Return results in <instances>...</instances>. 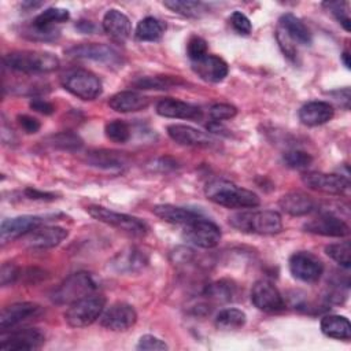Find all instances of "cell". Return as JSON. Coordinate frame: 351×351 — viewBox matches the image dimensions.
Returning a JSON list of instances; mask_svg holds the SVG:
<instances>
[{
	"label": "cell",
	"mask_w": 351,
	"mask_h": 351,
	"mask_svg": "<svg viewBox=\"0 0 351 351\" xmlns=\"http://www.w3.org/2000/svg\"><path fill=\"white\" fill-rule=\"evenodd\" d=\"M3 63L10 70L23 74H47L58 70L60 62L44 51H14L3 58Z\"/></svg>",
	"instance_id": "7a4b0ae2"
},
{
	"label": "cell",
	"mask_w": 351,
	"mask_h": 351,
	"mask_svg": "<svg viewBox=\"0 0 351 351\" xmlns=\"http://www.w3.org/2000/svg\"><path fill=\"white\" fill-rule=\"evenodd\" d=\"M44 218L38 215H19L14 218H7L0 226V240L1 244H7L21 236H26L38 226L44 223Z\"/></svg>",
	"instance_id": "9a60e30c"
},
{
	"label": "cell",
	"mask_w": 351,
	"mask_h": 351,
	"mask_svg": "<svg viewBox=\"0 0 351 351\" xmlns=\"http://www.w3.org/2000/svg\"><path fill=\"white\" fill-rule=\"evenodd\" d=\"M288 265L291 274L302 282H315L324 273L322 262L308 251L293 252Z\"/></svg>",
	"instance_id": "9c48e42d"
},
{
	"label": "cell",
	"mask_w": 351,
	"mask_h": 351,
	"mask_svg": "<svg viewBox=\"0 0 351 351\" xmlns=\"http://www.w3.org/2000/svg\"><path fill=\"white\" fill-rule=\"evenodd\" d=\"M152 213L160 219H163L165 222L176 223V225H186L203 217V214L197 210L174 206V204H158L152 208Z\"/></svg>",
	"instance_id": "d4e9b609"
},
{
	"label": "cell",
	"mask_w": 351,
	"mask_h": 351,
	"mask_svg": "<svg viewBox=\"0 0 351 351\" xmlns=\"http://www.w3.org/2000/svg\"><path fill=\"white\" fill-rule=\"evenodd\" d=\"M321 332L332 339L337 340H350L351 337V325L344 315L330 314L325 315L321 319Z\"/></svg>",
	"instance_id": "f1b7e54d"
},
{
	"label": "cell",
	"mask_w": 351,
	"mask_h": 351,
	"mask_svg": "<svg viewBox=\"0 0 351 351\" xmlns=\"http://www.w3.org/2000/svg\"><path fill=\"white\" fill-rule=\"evenodd\" d=\"M341 60H343V63H344V66H346L347 69L351 67V59H350V53H348L347 51H344V52L341 53Z\"/></svg>",
	"instance_id": "f5cc1de1"
},
{
	"label": "cell",
	"mask_w": 351,
	"mask_h": 351,
	"mask_svg": "<svg viewBox=\"0 0 351 351\" xmlns=\"http://www.w3.org/2000/svg\"><path fill=\"white\" fill-rule=\"evenodd\" d=\"M137 322V313L133 306L118 302L111 304L100 315V325L108 330L123 332Z\"/></svg>",
	"instance_id": "7c38bea8"
},
{
	"label": "cell",
	"mask_w": 351,
	"mask_h": 351,
	"mask_svg": "<svg viewBox=\"0 0 351 351\" xmlns=\"http://www.w3.org/2000/svg\"><path fill=\"white\" fill-rule=\"evenodd\" d=\"M149 99L134 90H122L110 97L108 106L117 112H136L147 108Z\"/></svg>",
	"instance_id": "484cf974"
},
{
	"label": "cell",
	"mask_w": 351,
	"mask_h": 351,
	"mask_svg": "<svg viewBox=\"0 0 351 351\" xmlns=\"http://www.w3.org/2000/svg\"><path fill=\"white\" fill-rule=\"evenodd\" d=\"M97 285L86 271H77L69 276L52 293V300L58 304H71L73 302L95 293Z\"/></svg>",
	"instance_id": "5b68a950"
},
{
	"label": "cell",
	"mask_w": 351,
	"mask_h": 351,
	"mask_svg": "<svg viewBox=\"0 0 351 351\" xmlns=\"http://www.w3.org/2000/svg\"><path fill=\"white\" fill-rule=\"evenodd\" d=\"M25 195L32 199V200H53L55 195L49 193V192H43L38 189H33V188H26L25 189Z\"/></svg>",
	"instance_id": "816d5d0a"
},
{
	"label": "cell",
	"mask_w": 351,
	"mask_h": 351,
	"mask_svg": "<svg viewBox=\"0 0 351 351\" xmlns=\"http://www.w3.org/2000/svg\"><path fill=\"white\" fill-rule=\"evenodd\" d=\"M247 321V315L244 311L239 308H223L215 317V326L222 330H233L241 328Z\"/></svg>",
	"instance_id": "836d02e7"
},
{
	"label": "cell",
	"mask_w": 351,
	"mask_h": 351,
	"mask_svg": "<svg viewBox=\"0 0 351 351\" xmlns=\"http://www.w3.org/2000/svg\"><path fill=\"white\" fill-rule=\"evenodd\" d=\"M69 236L67 229L60 226H38L26 234L25 245L30 250H48L60 244Z\"/></svg>",
	"instance_id": "ac0fdd59"
},
{
	"label": "cell",
	"mask_w": 351,
	"mask_h": 351,
	"mask_svg": "<svg viewBox=\"0 0 351 351\" xmlns=\"http://www.w3.org/2000/svg\"><path fill=\"white\" fill-rule=\"evenodd\" d=\"M281 210L292 217H302L315 210L317 202L302 191H292L285 193L278 202Z\"/></svg>",
	"instance_id": "7402d4cb"
},
{
	"label": "cell",
	"mask_w": 351,
	"mask_h": 351,
	"mask_svg": "<svg viewBox=\"0 0 351 351\" xmlns=\"http://www.w3.org/2000/svg\"><path fill=\"white\" fill-rule=\"evenodd\" d=\"M86 211L95 219H97L103 223H107L110 226H114V228L123 230L133 236H144L148 230V226L144 221H141L137 217L129 215V214L117 213V211L108 210L101 206H89V207H86Z\"/></svg>",
	"instance_id": "52a82bcc"
},
{
	"label": "cell",
	"mask_w": 351,
	"mask_h": 351,
	"mask_svg": "<svg viewBox=\"0 0 351 351\" xmlns=\"http://www.w3.org/2000/svg\"><path fill=\"white\" fill-rule=\"evenodd\" d=\"M106 298L99 293H90L71 304L64 313L66 322L73 328H84L93 324L104 311Z\"/></svg>",
	"instance_id": "277c9868"
},
{
	"label": "cell",
	"mask_w": 351,
	"mask_h": 351,
	"mask_svg": "<svg viewBox=\"0 0 351 351\" xmlns=\"http://www.w3.org/2000/svg\"><path fill=\"white\" fill-rule=\"evenodd\" d=\"M163 5L186 18H199L207 11V5L204 3L193 0H169L163 1Z\"/></svg>",
	"instance_id": "1f68e13d"
},
{
	"label": "cell",
	"mask_w": 351,
	"mask_h": 351,
	"mask_svg": "<svg viewBox=\"0 0 351 351\" xmlns=\"http://www.w3.org/2000/svg\"><path fill=\"white\" fill-rule=\"evenodd\" d=\"M335 115L332 104L328 101L314 100L303 104L299 110V119L307 126H318L330 121Z\"/></svg>",
	"instance_id": "603a6c76"
},
{
	"label": "cell",
	"mask_w": 351,
	"mask_h": 351,
	"mask_svg": "<svg viewBox=\"0 0 351 351\" xmlns=\"http://www.w3.org/2000/svg\"><path fill=\"white\" fill-rule=\"evenodd\" d=\"M186 53L192 62H196L207 55V43L199 36H192L186 44Z\"/></svg>",
	"instance_id": "b9f144b4"
},
{
	"label": "cell",
	"mask_w": 351,
	"mask_h": 351,
	"mask_svg": "<svg viewBox=\"0 0 351 351\" xmlns=\"http://www.w3.org/2000/svg\"><path fill=\"white\" fill-rule=\"evenodd\" d=\"M40 311H41V307L32 302L12 303L1 310L0 329H1V332H7L10 328L12 329L18 324L38 315Z\"/></svg>",
	"instance_id": "d6986e66"
},
{
	"label": "cell",
	"mask_w": 351,
	"mask_h": 351,
	"mask_svg": "<svg viewBox=\"0 0 351 351\" xmlns=\"http://www.w3.org/2000/svg\"><path fill=\"white\" fill-rule=\"evenodd\" d=\"M303 184L317 192L329 195H343L350 189V181L341 174L308 171L302 176Z\"/></svg>",
	"instance_id": "30bf717a"
},
{
	"label": "cell",
	"mask_w": 351,
	"mask_h": 351,
	"mask_svg": "<svg viewBox=\"0 0 351 351\" xmlns=\"http://www.w3.org/2000/svg\"><path fill=\"white\" fill-rule=\"evenodd\" d=\"M66 53L77 59H89V60L106 63L108 66H119L122 63L119 53L114 48L104 44H96V43L80 44L69 48Z\"/></svg>",
	"instance_id": "5bb4252c"
},
{
	"label": "cell",
	"mask_w": 351,
	"mask_h": 351,
	"mask_svg": "<svg viewBox=\"0 0 351 351\" xmlns=\"http://www.w3.org/2000/svg\"><path fill=\"white\" fill-rule=\"evenodd\" d=\"M48 144L58 149L75 151L82 147V140L73 132H62L49 137Z\"/></svg>",
	"instance_id": "74e56055"
},
{
	"label": "cell",
	"mask_w": 351,
	"mask_h": 351,
	"mask_svg": "<svg viewBox=\"0 0 351 351\" xmlns=\"http://www.w3.org/2000/svg\"><path fill=\"white\" fill-rule=\"evenodd\" d=\"M167 134L173 141L181 145H208L211 143V137L208 134L189 125H169Z\"/></svg>",
	"instance_id": "4316f807"
},
{
	"label": "cell",
	"mask_w": 351,
	"mask_h": 351,
	"mask_svg": "<svg viewBox=\"0 0 351 351\" xmlns=\"http://www.w3.org/2000/svg\"><path fill=\"white\" fill-rule=\"evenodd\" d=\"M237 114V108L228 103H217L210 107V117L219 122L223 119H230Z\"/></svg>",
	"instance_id": "7bdbcfd3"
},
{
	"label": "cell",
	"mask_w": 351,
	"mask_h": 351,
	"mask_svg": "<svg viewBox=\"0 0 351 351\" xmlns=\"http://www.w3.org/2000/svg\"><path fill=\"white\" fill-rule=\"evenodd\" d=\"M21 271H19V267L11 262H5L1 265V269H0V284L3 287H7V285H11L14 284L18 277H19Z\"/></svg>",
	"instance_id": "f6af8a7d"
},
{
	"label": "cell",
	"mask_w": 351,
	"mask_h": 351,
	"mask_svg": "<svg viewBox=\"0 0 351 351\" xmlns=\"http://www.w3.org/2000/svg\"><path fill=\"white\" fill-rule=\"evenodd\" d=\"M221 229L217 223L200 217L186 225H184L182 237L185 241L200 247V248H214L221 241Z\"/></svg>",
	"instance_id": "ba28073f"
},
{
	"label": "cell",
	"mask_w": 351,
	"mask_h": 351,
	"mask_svg": "<svg viewBox=\"0 0 351 351\" xmlns=\"http://www.w3.org/2000/svg\"><path fill=\"white\" fill-rule=\"evenodd\" d=\"M18 123L21 125V128L26 132V133H36L40 130L41 128V123L37 118L34 117H30V115H26V114H22V115H18Z\"/></svg>",
	"instance_id": "681fc988"
},
{
	"label": "cell",
	"mask_w": 351,
	"mask_h": 351,
	"mask_svg": "<svg viewBox=\"0 0 351 351\" xmlns=\"http://www.w3.org/2000/svg\"><path fill=\"white\" fill-rule=\"evenodd\" d=\"M229 223L244 233L276 234L282 230V219L277 211H240L229 217Z\"/></svg>",
	"instance_id": "3957f363"
},
{
	"label": "cell",
	"mask_w": 351,
	"mask_h": 351,
	"mask_svg": "<svg viewBox=\"0 0 351 351\" xmlns=\"http://www.w3.org/2000/svg\"><path fill=\"white\" fill-rule=\"evenodd\" d=\"M30 108L37 111V112H41L44 115H51L55 111V107H53L52 103H49L47 100H43V99H38V97L32 99Z\"/></svg>",
	"instance_id": "f907efd6"
},
{
	"label": "cell",
	"mask_w": 351,
	"mask_h": 351,
	"mask_svg": "<svg viewBox=\"0 0 351 351\" xmlns=\"http://www.w3.org/2000/svg\"><path fill=\"white\" fill-rule=\"evenodd\" d=\"M45 341V335L38 328H23L12 330L1 336L0 350L19 351V350H37Z\"/></svg>",
	"instance_id": "4fadbf2b"
},
{
	"label": "cell",
	"mask_w": 351,
	"mask_h": 351,
	"mask_svg": "<svg viewBox=\"0 0 351 351\" xmlns=\"http://www.w3.org/2000/svg\"><path fill=\"white\" fill-rule=\"evenodd\" d=\"M325 254L346 269H348L350 265H351V245H350V241L329 244V245L325 247Z\"/></svg>",
	"instance_id": "8d00e7d4"
},
{
	"label": "cell",
	"mask_w": 351,
	"mask_h": 351,
	"mask_svg": "<svg viewBox=\"0 0 351 351\" xmlns=\"http://www.w3.org/2000/svg\"><path fill=\"white\" fill-rule=\"evenodd\" d=\"M251 302L265 313H278L285 308V300L280 291L267 280H259L252 285Z\"/></svg>",
	"instance_id": "8fae6325"
},
{
	"label": "cell",
	"mask_w": 351,
	"mask_h": 351,
	"mask_svg": "<svg viewBox=\"0 0 351 351\" xmlns=\"http://www.w3.org/2000/svg\"><path fill=\"white\" fill-rule=\"evenodd\" d=\"M148 262V255L141 248L128 247L110 261V267L118 274H134L144 270Z\"/></svg>",
	"instance_id": "2e32d148"
},
{
	"label": "cell",
	"mask_w": 351,
	"mask_h": 351,
	"mask_svg": "<svg viewBox=\"0 0 351 351\" xmlns=\"http://www.w3.org/2000/svg\"><path fill=\"white\" fill-rule=\"evenodd\" d=\"M284 162L288 167H292V169H306L313 162V158L306 151L292 149L284 155Z\"/></svg>",
	"instance_id": "60d3db41"
},
{
	"label": "cell",
	"mask_w": 351,
	"mask_h": 351,
	"mask_svg": "<svg viewBox=\"0 0 351 351\" xmlns=\"http://www.w3.org/2000/svg\"><path fill=\"white\" fill-rule=\"evenodd\" d=\"M204 193L210 202L226 208H254L261 203L255 192L226 180L210 181L204 188Z\"/></svg>",
	"instance_id": "6da1fadb"
},
{
	"label": "cell",
	"mask_w": 351,
	"mask_h": 351,
	"mask_svg": "<svg viewBox=\"0 0 351 351\" xmlns=\"http://www.w3.org/2000/svg\"><path fill=\"white\" fill-rule=\"evenodd\" d=\"M86 160L90 166L104 169V170H122L126 166V159L119 152L114 151H92L88 154Z\"/></svg>",
	"instance_id": "f546056e"
},
{
	"label": "cell",
	"mask_w": 351,
	"mask_h": 351,
	"mask_svg": "<svg viewBox=\"0 0 351 351\" xmlns=\"http://www.w3.org/2000/svg\"><path fill=\"white\" fill-rule=\"evenodd\" d=\"M324 7H326L332 12V15L344 27V30L350 32L351 19H350V14H348V3H346V1H326V3H324Z\"/></svg>",
	"instance_id": "ab89813d"
},
{
	"label": "cell",
	"mask_w": 351,
	"mask_h": 351,
	"mask_svg": "<svg viewBox=\"0 0 351 351\" xmlns=\"http://www.w3.org/2000/svg\"><path fill=\"white\" fill-rule=\"evenodd\" d=\"M280 29L293 41L302 45H310L313 41L308 27L293 14H284L280 18Z\"/></svg>",
	"instance_id": "83f0119b"
},
{
	"label": "cell",
	"mask_w": 351,
	"mask_h": 351,
	"mask_svg": "<svg viewBox=\"0 0 351 351\" xmlns=\"http://www.w3.org/2000/svg\"><path fill=\"white\" fill-rule=\"evenodd\" d=\"M192 70L207 82H221L229 73L228 63L217 55H206L204 58L192 62Z\"/></svg>",
	"instance_id": "ffe728a7"
},
{
	"label": "cell",
	"mask_w": 351,
	"mask_h": 351,
	"mask_svg": "<svg viewBox=\"0 0 351 351\" xmlns=\"http://www.w3.org/2000/svg\"><path fill=\"white\" fill-rule=\"evenodd\" d=\"M304 232L326 236V237H344L350 233V226L339 217L325 213L303 225Z\"/></svg>",
	"instance_id": "e0dca14e"
},
{
	"label": "cell",
	"mask_w": 351,
	"mask_h": 351,
	"mask_svg": "<svg viewBox=\"0 0 351 351\" xmlns=\"http://www.w3.org/2000/svg\"><path fill=\"white\" fill-rule=\"evenodd\" d=\"M156 112L165 118H178V119H200L202 110L191 103L165 97L156 103Z\"/></svg>",
	"instance_id": "44dd1931"
},
{
	"label": "cell",
	"mask_w": 351,
	"mask_h": 351,
	"mask_svg": "<svg viewBox=\"0 0 351 351\" xmlns=\"http://www.w3.org/2000/svg\"><path fill=\"white\" fill-rule=\"evenodd\" d=\"M70 12L66 8H59V7H49L40 12L32 22V26L36 29L41 30H49L55 29L56 23H62L69 21Z\"/></svg>",
	"instance_id": "4dcf8cb0"
},
{
	"label": "cell",
	"mask_w": 351,
	"mask_h": 351,
	"mask_svg": "<svg viewBox=\"0 0 351 351\" xmlns=\"http://www.w3.org/2000/svg\"><path fill=\"white\" fill-rule=\"evenodd\" d=\"M104 132L107 138H110L114 143L123 144L130 138V128L122 119H114L108 122L104 128Z\"/></svg>",
	"instance_id": "f35d334b"
},
{
	"label": "cell",
	"mask_w": 351,
	"mask_h": 351,
	"mask_svg": "<svg viewBox=\"0 0 351 351\" xmlns=\"http://www.w3.org/2000/svg\"><path fill=\"white\" fill-rule=\"evenodd\" d=\"M276 38H277V41H278V45H280L282 53H284L289 60L296 62V59H298V51H296V47H295L293 41H292L281 29L277 30Z\"/></svg>",
	"instance_id": "ee69618b"
},
{
	"label": "cell",
	"mask_w": 351,
	"mask_h": 351,
	"mask_svg": "<svg viewBox=\"0 0 351 351\" xmlns=\"http://www.w3.org/2000/svg\"><path fill=\"white\" fill-rule=\"evenodd\" d=\"M60 82L67 92L82 100H93L103 92V85L99 77L84 69L67 71L62 75Z\"/></svg>",
	"instance_id": "8992f818"
},
{
	"label": "cell",
	"mask_w": 351,
	"mask_h": 351,
	"mask_svg": "<svg viewBox=\"0 0 351 351\" xmlns=\"http://www.w3.org/2000/svg\"><path fill=\"white\" fill-rule=\"evenodd\" d=\"M236 284L232 280H218L215 282H211L210 285H207L204 295L215 302H229L234 298L236 295Z\"/></svg>",
	"instance_id": "e575fe53"
},
{
	"label": "cell",
	"mask_w": 351,
	"mask_h": 351,
	"mask_svg": "<svg viewBox=\"0 0 351 351\" xmlns=\"http://www.w3.org/2000/svg\"><path fill=\"white\" fill-rule=\"evenodd\" d=\"M169 346L154 335H144L137 343V350H167Z\"/></svg>",
	"instance_id": "c3c4849f"
},
{
	"label": "cell",
	"mask_w": 351,
	"mask_h": 351,
	"mask_svg": "<svg viewBox=\"0 0 351 351\" xmlns=\"http://www.w3.org/2000/svg\"><path fill=\"white\" fill-rule=\"evenodd\" d=\"M181 84L177 77L170 75H156V77H143L133 82V85L138 89H169Z\"/></svg>",
	"instance_id": "d590c367"
},
{
	"label": "cell",
	"mask_w": 351,
	"mask_h": 351,
	"mask_svg": "<svg viewBox=\"0 0 351 351\" xmlns=\"http://www.w3.org/2000/svg\"><path fill=\"white\" fill-rule=\"evenodd\" d=\"M26 37H29L30 40H40V41H51L59 37V30L56 29H49V30H41V29H36L32 25L26 29V32L23 33Z\"/></svg>",
	"instance_id": "7dc6e473"
},
{
	"label": "cell",
	"mask_w": 351,
	"mask_h": 351,
	"mask_svg": "<svg viewBox=\"0 0 351 351\" xmlns=\"http://www.w3.org/2000/svg\"><path fill=\"white\" fill-rule=\"evenodd\" d=\"M104 32L117 41H125L132 33L130 19L119 10L111 8L103 16Z\"/></svg>",
	"instance_id": "cb8c5ba5"
},
{
	"label": "cell",
	"mask_w": 351,
	"mask_h": 351,
	"mask_svg": "<svg viewBox=\"0 0 351 351\" xmlns=\"http://www.w3.org/2000/svg\"><path fill=\"white\" fill-rule=\"evenodd\" d=\"M230 25L233 26V29L240 33V34H250L252 30V25L250 22V19L240 11H234L230 18Z\"/></svg>",
	"instance_id": "bcb514c9"
},
{
	"label": "cell",
	"mask_w": 351,
	"mask_h": 351,
	"mask_svg": "<svg viewBox=\"0 0 351 351\" xmlns=\"http://www.w3.org/2000/svg\"><path fill=\"white\" fill-rule=\"evenodd\" d=\"M163 32L165 26L159 19L154 16H145L137 23L134 34L140 41H156L162 37Z\"/></svg>",
	"instance_id": "d6a6232c"
}]
</instances>
